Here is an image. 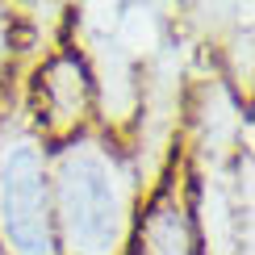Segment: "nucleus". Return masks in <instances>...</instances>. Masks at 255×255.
<instances>
[{
    "label": "nucleus",
    "mask_w": 255,
    "mask_h": 255,
    "mask_svg": "<svg viewBox=\"0 0 255 255\" xmlns=\"http://www.w3.org/2000/svg\"><path fill=\"white\" fill-rule=\"evenodd\" d=\"M130 255H201L197 205H193V155L180 146L163 176L151 184L134 222Z\"/></svg>",
    "instance_id": "obj_4"
},
{
    "label": "nucleus",
    "mask_w": 255,
    "mask_h": 255,
    "mask_svg": "<svg viewBox=\"0 0 255 255\" xmlns=\"http://www.w3.org/2000/svg\"><path fill=\"white\" fill-rule=\"evenodd\" d=\"M146 184L130 146L101 126L50 146V209L59 255H130Z\"/></svg>",
    "instance_id": "obj_1"
},
{
    "label": "nucleus",
    "mask_w": 255,
    "mask_h": 255,
    "mask_svg": "<svg viewBox=\"0 0 255 255\" xmlns=\"http://www.w3.org/2000/svg\"><path fill=\"white\" fill-rule=\"evenodd\" d=\"M0 255H59L50 209V146L21 105L0 113Z\"/></svg>",
    "instance_id": "obj_2"
},
{
    "label": "nucleus",
    "mask_w": 255,
    "mask_h": 255,
    "mask_svg": "<svg viewBox=\"0 0 255 255\" xmlns=\"http://www.w3.org/2000/svg\"><path fill=\"white\" fill-rule=\"evenodd\" d=\"M17 105L46 146H59L97 126V84L71 34L25 76Z\"/></svg>",
    "instance_id": "obj_3"
}]
</instances>
